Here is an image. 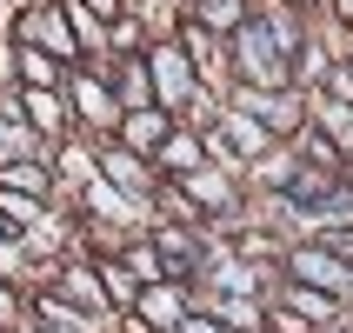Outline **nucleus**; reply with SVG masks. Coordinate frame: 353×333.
Masks as SVG:
<instances>
[{"label":"nucleus","mask_w":353,"mask_h":333,"mask_svg":"<svg viewBox=\"0 0 353 333\" xmlns=\"http://www.w3.org/2000/svg\"><path fill=\"white\" fill-rule=\"evenodd\" d=\"M240 47H247V74H260V80H280L287 67L274 60V40H267V27H247L240 34Z\"/></svg>","instance_id":"f257e3e1"},{"label":"nucleus","mask_w":353,"mask_h":333,"mask_svg":"<svg viewBox=\"0 0 353 333\" xmlns=\"http://www.w3.org/2000/svg\"><path fill=\"white\" fill-rule=\"evenodd\" d=\"M107 7H114V0H94V14H107Z\"/></svg>","instance_id":"f03ea898"},{"label":"nucleus","mask_w":353,"mask_h":333,"mask_svg":"<svg viewBox=\"0 0 353 333\" xmlns=\"http://www.w3.org/2000/svg\"><path fill=\"white\" fill-rule=\"evenodd\" d=\"M187 333H214V327H187Z\"/></svg>","instance_id":"7ed1b4c3"},{"label":"nucleus","mask_w":353,"mask_h":333,"mask_svg":"<svg viewBox=\"0 0 353 333\" xmlns=\"http://www.w3.org/2000/svg\"><path fill=\"white\" fill-rule=\"evenodd\" d=\"M340 7H347V14H353V0H340Z\"/></svg>","instance_id":"20e7f679"}]
</instances>
